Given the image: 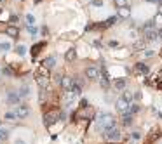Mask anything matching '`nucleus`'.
<instances>
[{
	"mask_svg": "<svg viewBox=\"0 0 162 144\" xmlns=\"http://www.w3.org/2000/svg\"><path fill=\"white\" fill-rule=\"evenodd\" d=\"M110 45H112V47H117V45H119V42H115V40H112V42H110Z\"/></svg>",
	"mask_w": 162,
	"mask_h": 144,
	"instance_id": "nucleus-41",
	"label": "nucleus"
},
{
	"mask_svg": "<svg viewBox=\"0 0 162 144\" xmlns=\"http://www.w3.org/2000/svg\"><path fill=\"white\" fill-rule=\"evenodd\" d=\"M138 110H140V108H138L136 104H133V103H131V106H129V111H131V113H136Z\"/></svg>",
	"mask_w": 162,
	"mask_h": 144,
	"instance_id": "nucleus-34",
	"label": "nucleus"
},
{
	"mask_svg": "<svg viewBox=\"0 0 162 144\" xmlns=\"http://www.w3.org/2000/svg\"><path fill=\"white\" fill-rule=\"evenodd\" d=\"M159 38H162V30H159Z\"/></svg>",
	"mask_w": 162,
	"mask_h": 144,
	"instance_id": "nucleus-42",
	"label": "nucleus"
},
{
	"mask_svg": "<svg viewBox=\"0 0 162 144\" xmlns=\"http://www.w3.org/2000/svg\"><path fill=\"white\" fill-rule=\"evenodd\" d=\"M119 14L120 18H129V9L127 7H119Z\"/></svg>",
	"mask_w": 162,
	"mask_h": 144,
	"instance_id": "nucleus-24",
	"label": "nucleus"
},
{
	"mask_svg": "<svg viewBox=\"0 0 162 144\" xmlns=\"http://www.w3.org/2000/svg\"><path fill=\"white\" fill-rule=\"evenodd\" d=\"M105 137L110 139V141H119L120 139V129L115 125V127H112V129L105 130Z\"/></svg>",
	"mask_w": 162,
	"mask_h": 144,
	"instance_id": "nucleus-4",
	"label": "nucleus"
},
{
	"mask_svg": "<svg viewBox=\"0 0 162 144\" xmlns=\"http://www.w3.org/2000/svg\"><path fill=\"white\" fill-rule=\"evenodd\" d=\"M28 31H30V35H31V37H35V35L38 33V30H37L35 26H33V28H31V26H28Z\"/></svg>",
	"mask_w": 162,
	"mask_h": 144,
	"instance_id": "nucleus-33",
	"label": "nucleus"
},
{
	"mask_svg": "<svg viewBox=\"0 0 162 144\" xmlns=\"http://www.w3.org/2000/svg\"><path fill=\"white\" fill-rule=\"evenodd\" d=\"M19 99H21V96H19V92H14V90H11L7 94V104H11V106H18L19 103Z\"/></svg>",
	"mask_w": 162,
	"mask_h": 144,
	"instance_id": "nucleus-8",
	"label": "nucleus"
},
{
	"mask_svg": "<svg viewBox=\"0 0 162 144\" xmlns=\"http://www.w3.org/2000/svg\"><path fill=\"white\" fill-rule=\"evenodd\" d=\"M54 80H56L58 83H61V80H63V75H61V73H58V75H54Z\"/></svg>",
	"mask_w": 162,
	"mask_h": 144,
	"instance_id": "nucleus-35",
	"label": "nucleus"
},
{
	"mask_svg": "<svg viewBox=\"0 0 162 144\" xmlns=\"http://www.w3.org/2000/svg\"><path fill=\"white\" fill-rule=\"evenodd\" d=\"M99 85H101L103 89H108L110 82H108V73H106V71H103V76L99 78Z\"/></svg>",
	"mask_w": 162,
	"mask_h": 144,
	"instance_id": "nucleus-19",
	"label": "nucleus"
},
{
	"mask_svg": "<svg viewBox=\"0 0 162 144\" xmlns=\"http://www.w3.org/2000/svg\"><path fill=\"white\" fill-rule=\"evenodd\" d=\"M75 97H77V94H75L73 90H64V92H63V104H64V108L71 106V103L75 101Z\"/></svg>",
	"mask_w": 162,
	"mask_h": 144,
	"instance_id": "nucleus-6",
	"label": "nucleus"
},
{
	"mask_svg": "<svg viewBox=\"0 0 162 144\" xmlns=\"http://www.w3.org/2000/svg\"><path fill=\"white\" fill-rule=\"evenodd\" d=\"M126 85H127L126 78H117V80L113 82V87H115L117 90H124V89H126Z\"/></svg>",
	"mask_w": 162,
	"mask_h": 144,
	"instance_id": "nucleus-16",
	"label": "nucleus"
},
{
	"mask_svg": "<svg viewBox=\"0 0 162 144\" xmlns=\"http://www.w3.org/2000/svg\"><path fill=\"white\" fill-rule=\"evenodd\" d=\"M14 113H16V117L18 118H28L30 113H31V110H30V106H26V104H18Z\"/></svg>",
	"mask_w": 162,
	"mask_h": 144,
	"instance_id": "nucleus-3",
	"label": "nucleus"
},
{
	"mask_svg": "<svg viewBox=\"0 0 162 144\" xmlns=\"http://www.w3.org/2000/svg\"><path fill=\"white\" fill-rule=\"evenodd\" d=\"M9 49H11V43H9V42H2V43H0V50H2V52H7Z\"/></svg>",
	"mask_w": 162,
	"mask_h": 144,
	"instance_id": "nucleus-28",
	"label": "nucleus"
},
{
	"mask_svg": "<svg viewBox=\"0 0 162 144\" xmlns=\"http://www.w3.org/2000/svg\"><path fill=\"white\" fill-rule=\"evenodd\" d=\"M148 71H150V69H148V66L145 64V62H138V64L134 66V73H136V75L147 76V75H148Z\"/></svg>",
	"mask_w": 162,
	"mask_h": 144,
	"instance_id": "nucleus-11",
	"label": "nucleus"
},
{
	"mask_svg": "<svg viewBox=\"0 0 162 144\" xmlns=\"http://www.w3.org/2000/svg\"><path fill=\"white\" fill-rule=\"evenodd\" d=\"M14 144H26V142H25L23 139H16V141H14Z\"/></svg>",
	"mask_w": 162,
	"mask_h": 144,
	"instance_id": "nucleus-39",
	"label": "nucleus"
},
{
	"mask_svg": "<svg viewBox=\"0 0 162 144\" xmlns=\"http://www.w3.org/2000/svg\"><path fill=\"white\" fill-rule=\"evenodd\" d=\"M44 47H45V42H38V43H35V45L31 47V57L35 59L37 56H38V52H40Z\"/></svg>",
	"mask_w": 162,
	"mask_h": 144,
	"instance_id": "nucleus-14",
	"label": "nucleus"
},
{
	"mask_svg": "<svg viewBox=\"0 0 162 144\" xmlns=\"http://www.w3.org/2000/svg\"><path fill=\"white\" fill-rule=\"evenodd\" d=\"M160 56H162V50H160Z\"/></svg>",
	"mask_w": 162,
	"mask_h": 144,
	"instance_id": "nucleus-43",
	"label": "nucleus"
},
{
	"mask_svg": "<svg viewBox=\"0 0 162 144\" xmlns=\"http://www.w3.org/2000/svg\"><path fill=\"white\" fill-rule=\"evenodd\" d=\"M37 73H38V75H44V76H51L49 75V69L45 68V66H40V68L37 69Z\"/></svg>",
	"mask_w": 162,
	"mask_h": 144,
	"instance_id": "nucleus-25",
	"label": "nucleus"
},
{
	"mask_svg": "<svg viewBox=\"0 0 162 144\" xmlns=\"http://www.w3.org/2000/svg\"><path fill=\"white\" fill-rule=\"evenodd\" d=\"M115 106H117V110H119V111H122V113H126V111L129 110V106H131V103H129V101H127L126 97L122 96V97H119V99H117V104H115Z\"/></svg>",
	"mask_w": 162,
	"mask_h": 144,
	"instance_id": "nucleus-9",
	"label": "nucleus"
},
{
	"mask_svg": "<svg viewBox=\"0 0 162 144\" xmlns=\"http://www.w3.org/2000/svg\"><path fill=\"white\" fill-rule=\"evenodd\" d=\"M35 82L38 83L40 89H49V76H44V75L35 73Z\"/></svg>",
	"mask_w": 162,
	"mask_h": 144,
	"instance_id": "nucleus-10",
	"label": "nucleus"
},
{
	"mask_svg": "<svg viewBox=\"0 0 162 144\" xmlns=\"http://www.w3.org/2000/svg\"><path fill=\"white\" fill-rule=\"evenodd\" d=\"M73 83H75V80L71 78V76H63V80H61V90H71V87H73Z\"/></svg>",
	"mask_w": 162,
	"mask_h": 144,
	"instance_id": "nucleus-12",
	"label": "nucleus"
},
{
	"mask_svg": "<svg viewBox=\"0 0 162 144\" xmlns=\"http://www.w3.org/2000/svg\"><path fill=\"white\" fill-rule=\"evenodd\" d=\"M18 92H19V96H21V97H26V96L30 94V89L26 87V85H25V87H21V89L18 90Z\"/></svg>",
	"mask_w": 162,
	"mask_h": 144,
	"instance_id": "nucleus-26",
	"label": "nucleus"
},
{
	"mask_svg": "<svg viewBox=\"0 0 162 144\" xmlns=\"http://www.w3.org/2000/svg\"><path fill=\"white\" fill-rule=\"evenodd\" d=\"M63 118H64V111L58 110V108L49 110V111H45V113H44V125H45V127H52L56 122L63 120Z\"/></svg>",
	"mask_w": 162,
	"mask_h": 144,
	"instance_id": "nucleus-1",
	"label": "nucleus"
},
{
	"mask_svg": "<svg viewBox=\"0 0 162 144\" xmlns=\"http://www.w3.org/2000/svg\"><path fill=\"white\" fill-rule=\"evenodd\" d=\"M98 123L99 127L103 129V130H108V129H112V127H115V118H113V115H110V113H105V115H99L98 118Z\"/></svg>",
	"mask_w": 162,
	"mask_h": 144,
	"instance_id": "nucleus-2",
	"label": "nucleus"
},
{
	"mask_svg": "<svg viewBox=\"0 0 162 144\" xmlns=\"http://www.w3.org/2000/svg\"><path fill=\"white\" fill-rule=\"evenodd\" d=\"M143 43H145V40H143V42H138V43L134 45V49H136V50H141V47H143Z\"/></svg>",
	"mask_w": 162,
	"mask_h": 144,
	"instance_id": "nucleus-36",
	"label": "nucleus"
},
{
	"mask_svg": "<svg viewBox=\"0 0 162 144\" xmlns=\"http://www.w3.org/2000/svg\"><path fill=\"white\" fill-rule=\"evenodd\" d=\"M42 66H45L47 69H52L56 66V59H54V57H45L42 61Z\"/></svg>",
	"mask_w": 162,
	"mask_h": 144,
	"instance_id": "nucleus-15",
	"label": "nucleus"
},
{
	"mask_svg": "<svg viewBox=\"0 0 162 144\" xmlns=\"http://www.w3.org/2000/svg\"><path fill=\"white\" fill-rule=\"evenodd\" d=\"M4 75H9V76H16V73L12 71V68L11 66H5L4 68Z\"/></svg>",
	"mask_w": 162,
	"mask_h": 144,
	"instance_id": "nucleus-30",
	"label": "nucleus"
},
{
	"mask_svg": "<svg viewBox=\"0 0 162 144\" xmlns=\"http://www.w3.org/2000/svg\"><path fill=\"white\" fill-rule=\"evenodd\" d=\"M75 57H77V50L75 49H68L66 54H64V59L68 62H71V61H75Z\"/></svg>",
	"mask_w": 162,
	"mask_h": 144,
	"instance_id": "nucleus-17",
	"label": "nucleus"
},
{
	"mask_svg": "<svg viewBox=\"0 0 162 144\" xmlns=\"http://www.w3.org/2000/svg\"><path fill=\"white\" fill-rule=\"evenodd\" d=\"M16 52L19 56H25L26 54V47H25V45H18V47H16Z\"/></svg>",
	"mask_w": 162,
	"mask_h": 144,
	"instance_id": "nucleus-29",
	"label": "nucleus"
},
{
	"mask_svg": "<svg viewBox=\"0 0 162 144\" xmlns=\"http://www.w3.org/2000/svg\"><path fill=\"white\" fill-rule=\"evenodd\" d=\"M122 123L126 125V127H129V125L133 123V113H124V117H122Z\"/></svg>",
	"mask_w": 162,
	"mask_h": 144,
	"instance_id": "nucleus-20",
	"label": "nucleus"
},
{
	"mask_svg": "<svg viewBox=\"0 0 162 144\" xmlns=\"http://www.w3.org/2000/svg\"><path fill=\"white\" fill-rule=\"evenodd\" d=\"M160 136H162V132L159 130V129H154V130L150 132V136L147 137V141H145V144H154L155 141H157V139L160 137Z\"/></svg>",
	"mask_w": 162,
	"mask_h": 144,
	"instance_id": "nucleus-13",
	"label": "nucleus"
},
{
	"mask_svg": "<svg viewBox=\"0 0 162 144\" xmlns=\"http://www.w3.org/2000/svg\"><path fill=\"white\" fill-rule=\"evenodd\" d=\"M7 137H9V130L7 129H4L2 123H0V141H5Z\"/></svg>",
	"mask_w": 162,
	"mask_h": 144,
	"instance_id": "nucleus-22",
	"label": "nucleus"
},
{
	"mask_svg": "<svg viewBox=\"0 0 162 144\" xmlns=\"http://www.w3.org/2000/svg\"><path fill=\"white\" fill-rule=\"evenodd\" d=\"M4 118H5L7 122H14V120H18V117H16V113H14V111H7Z\"/></svg>",
	"mask_w": 162,
	"mask_h": 144,
	"instance_id": "nucleus-23",
	"label": "nucleus"
},
{
	"mask_svg": "<svg viewBox=\"0 0 162 144\" xmlns=\"http://www.w3.org/2000/svg\"><path fill=\"white\" fill-rule=\"evenodd\" d=\"M85 76H87V80H99V78H101L99 69L94 68V66H89V68L85 69Z\"/></svg>",
	"mask_w": 162,
	"mask_h": 144,
	"instance_id": "nucleus-7",
	"label": "nucleus"
},
{
	"mask_svg": "<svg viewBox=\"0 0 162 144\" xmlns=\"http://www.w3.org/2000/svg\"><path fill=\"white\" fill-rule=\"evenodd\" d=\"M9 21H11V23H16V21H18V16H11V19Z\"/></svg>",
	"mask_w": 162,
	"mask_h": 144,
	"instance_id": "nucleus-40",
	"label": "nucleus"
},
{
	"mask_svg": "<svg viewBox=\"0 0 162 144\" xmlns=\"http://www.w3.org/2000/svg\"><path fill=\"white\" fill-rule=\"evenodd\" d=\"M155 87L159 90H162V71H159L157 76H155Z\"/></svg>",
	"mask_w": 162,
	"mask_h": 144,
	"instance_id": "nucleus-21",
	"label": "nucleus"
},
{
	"mask_svg": "<svg viewBox=\"0 0 162 144\" xmlns=\"http://www.w3.org/2000/svg\"><path fill=\"white\" fill-rule=\"evenodd\" d=\"M5 33H7L9 37H12V38H18V37H19V30L16 26H7L5 28Z\"/></svg>",
	"mask_w": 162,
	"mask_h": 144,
	"instance_id": "nucleus-18",
	"label": "nucleus"
},
{
	"mask_svg": "<svg viewBox=\"0 0 162 144\" xmlns=\"http://www.w3.org/2000/svg\"><path fill=\"white\" fill-rule=\"evenodd\" d=\"M124 97H126L129 103H133V99H134V94L131 92V90H124Z\"/></svg>",
	"mask_w": 162,
	"mask_h": 144,
	"instance_id": "nucleus-27",
	"label": "nucleus"
},
{
	"mask_svg": "<svg viewBox=\"0 0 162 144\" xmlns=\"http://www.w3.org/2000/svg\"><path fill=\"white\" fill-rule=\"evenodd\" d=\"M33 23H35V18H33L31 14H26V24H28V26H31Z\"/></svg>",
	"mask_w": 162,
	"mask_h": 144,
	"instance_id": "nucleus-31",
	"label": "nucleus"
},
{
	"mask_svg": "<svg viewBox=\"0 0 162 144\" xmlns=\"http://www.w3.org/2000/svg\"><path fill=\"white\" fill-rule=\"evenodd\" d=\"M117 7H127V0H113Z\"/></svg>",
	"mask_w": 162,
	"mask_h": 144,
	"instance_id": "nucleus-32",
	"label": "nucleus"
},
{
	"mask_svg": "<svg viewBox=\"0 0 162 144\" xmlns=\"http://www.w3.org/2000/svg\"><path fill=\"white\" fill-rule=\"evenodd\" d=\"M143 40H145V42L159 40V31H155L154 28H147V30H145V33H143Z\"/></svg>",
	"mask_w": 162,
	"mask_h": 144,
	"instance_id": "nucleus-5",
	"label": "nucleus"
},
{
	"mask_svg": "<svg viewBox=\"0 0 162 144\" xmlns=\"http://www.w3.org/2000/svg\"><path fill=\"white\" fill-rule=\"evenodd\" d=\"M91 4H92V5H96V7H98V5H103V0H92Z\"/></svg>",
	"mask_w": 162,
	"mask_h": 144,
	"instance_id": "nucleus-37",
	"label": "nucleus"
},
{
	"mask_svg": "<svg viewBox=\"0 0 162 144\" xmlns=\"http://www.w3.org/2000/svg\"><path fill=\"white\" fill-rule=\"evenodd\" d=\"M155 23H162V14H159V16H155Z\"/></svg>",
	"mask_w": 162,
	"mask_h": 144,
	"instance_id": "nucleus-38",
	"label": "nucleus"
}]
</instances>
